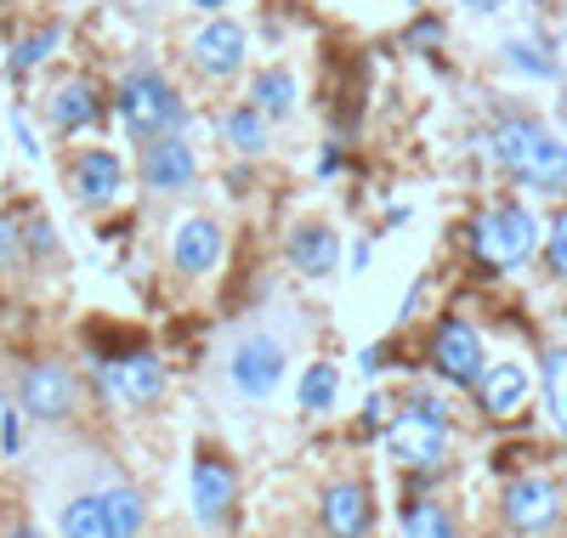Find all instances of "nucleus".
Wrapping results in <instances>:
<instances>
[{
  "label": "nucleus",
  "mask_w": 567,
  "mask_h": 538,
  "mask_svg": "<svg viewBox=\"0 0 567 538\" xmlns=\"http://www.w3.org/2000/svg\"><path fill=\"white\" fill-rule=\"evenodd\" d=\"M114 120H120L136 142H148V136H159V131H187V103H182V91H176L159 69L136 63V69H125L120 85H114Z\"/></svg>",
  "instance_id": "1"
},
{
  "label": "nucleus",
  "mask_w": 567,
  "mask_h": 538,
  "mask_svg": "<svg viewBox=\"0 0 567 538\" xmlns=\"http://www.w3.org/2000/svg\"><path fill=\"white\" fill-rule=\"evenodd\" d=\"M545 244V227L528 205H494L471 221V256L488 272H516Z\"/></svg>",
  "instance_id": "2"
},
{
  "label": "nucleus",
  "mask_w": 567,
  "mask_h": 538,
  "mask_svg": "<svg viewBox=\"0 0 567 538\" xmlns=\"http://www.w3.org/2000/svg\"><path fill=\"white\" fill-rule=\"evenodd\" d=\"M561 510H567V499H561V487L550 482V476H511L505 482V494H499V521L516 532V538H545V532H556L561 527Z\"/></svg>",
  "instance_id": "3"
},
{
  "label": "nucleus",
  "mask_w": 567,
  "mask_h": 538,
  "mask_svg": "<svg viewBox=\"0 0 567 538\" xmlns=\"http://www.w3.org/2000/svg\"><path fill=\"white\" fill-rule=\"evenodd\" d=\"M136 176L142 187L154 193V199H176V193H187L199 182V154H194V142H187L182 131H159L142 142V154H136Z\"/></svg>",
  "instance_id": "4"
},
{
  "label": "nucleus",
  "mask_w": 567,
  "mask_h": 538,
  "mask_svg": "<svg viewBox=\"0 0 567 538\" xmlns=\"http://www.w3.org/2000/svg\"><path fill=\"white\" fill-rule=\"evenodd\" d=\"M18 408L34 425H63L80 408V380L69 363H29L18 374Z\"/></svg>",
  "instance_id": "5"
},
{
  "label": "nucleus",
  "mask_w": 567,
  "mask_h": 538,
  "mask_svg": "<svg viewBox=\"0 0 567 538\" xmlns=\"http://www.w3.org/2000/svg\"><path fill=\"white\" fill-rule=\"evenodd\" d=\"M386 454L403 465V470H443L449 459V420H432L420 408H403L386 420Z\"/></svg>",
  "instance_id": "6"
},
{
  "label": "nucleus",
  "mask_w": 567,
  "mask_h": 538,
  "mask_svg": "<svg viewBox=\"0 0 567 538\" xmlns=\"http://www.w3.org/2000/svg\"><path fill=\"white\" fill-rule=\"evenodd\" d=\"M245 58H250V34L233 23V18H205L199 23V34L187 40V63H194V74L205 80V85H221V80H233L245 69Z\"/></svg>",
  "instance_id": "7"
},
{
  "label": "nucleus",
  "mask_w": 567,
  "mask_h": 538,
  "mask_svg": "<svg viewBox=\"0 0 567 538\" xmlns=\"http://www.w3.org/2000/svg\"><path fill=\"white\" fill-rule=\"evenodd\" d=\"M284 340L278 334H245L239 346H233V358H227V380H233V391L239 397H250V403H267L272 391H278V380H284Z\"/></svg>",
  "instance_id": "8"
},
{
  "label": "nucleus",
  "mask_w": 567,
  "mask_h": 538,
  "mask_svg": "<svg viewBox=\"0 0 567 538\" xmlns=\"http://www.w3.org/2000/svg\"><path fill=\"white\" fill-rule=\"evenodd\" d=\"M432 369H437V380H449V385H477V374L488 369V352H483L477 323L437 318V329H432Z\"/></svg>",
  "instance_id": "9"
},
{
  "label": "nucleus",
  "mask_w": 567,
  "mask_h": 538,
  "mask_svg": "<svg viewBox=\"0 0 567 538\" xmlns=\"http://www.w3.org/2000/svg\"><path fill=\"white\" fill-rule=\"evenodd\" d=\"M69 193L80 210H109L125 193V165L109 148H74L69 154Z\"/></svg>",
  "instance_id": "10"
},
{
  "label": "nucleus",
  "mask_w": 567,
  "mask_h": 538,
  "mask_svg": "<svg viewBox=\"0 0 567 538\" xmlns=\"http://www.w3.org/2000/svg\"><path fill=\"white\" fill-rule=\"evenodd\" d=\"M97 380H103V391L114 403H125V408H148V403H159L165 397V363L154 358V352H125V358H109L103 369H97Z\"/></svg>",
  "instance_id": "11"
},
{
  "label": "nucleus",
  "mask_w": 567,
  "mask_h": 538,
  "mask_svg": "<svg viewBox=\"0 0 567 538\" xmlns=\"http://www.w3.org/2000/svg\"><path fill=\"white\" fill-rule=\"evenodd\" d=\"M227 256V227L216 216H187L176 232H171V267L182 278H210Z\"/></svg>",
  "instance_id": "12"
},
{
  "label": "nucleus",
  "mask_w": 567,
  "mask_h": 538,
  "mask_svg": "<svg viewBox=\"0 0 567 538\" xmlns=\"http://www.w3.org/2000/svg\"><path fill=\"white\" fill-rule=\"evenodd\" d=\"M318 527H323V538H369V527H374L369 487L352 482V476L329 482L323 499H318Z\"/></svg>",
  "instance_id": "13"
},
{
  "label": "nucleus",
  "mask_w": 567,
  "mask_h": 538,
  "mask_svg": "<svg viewBox=\"0 0 567 538\" xmlns=\"http://www.w3.org/2000/svg\"><path fill=\"white\" fill-rule=\"evenodd\" d=\"M233 499H239V476H233V465L221 454H199L194 459V521L199 527L227 521Z\"/></svg>",
  "instance_id": "14"
},
{
  "label": "nucleus",
  "mask_w": 567,
  "mask_h": 538,
  "mask_svg": "<svg viewBox=\"0 0 567 538\" xmlns=\"http://www.w3.org/2000/svg\"><path fill=\"white\" fill-rule=\"evenodd\" d=\"M45 114H52V125H58L63 136L91 131V125L103 120V91H97V80H85V74L58 80V85H52V96H45Z\"/></svg>",
  "instance_id": "15"
},
{
  "label": "nucleus",
  "mask_w": 567,
  "mask_h": 538,
  "mask_svg": "<svg viewBox=\"0 0 567 538\" xmlns=\"http://www.w3.org/2000/svg\"><path fill=\"white\" fill-rule=\"evenodd\" d=\"M284 256H290V267L301 278H329L341 267V238L329 221H296L290 238H284Z\"/></svg>",
  "instance_id": "16"
},
{
  "label": "nucleus",
  "mask_w": 567,
  "mask_h": 538,
  "mask_svg": "<svg viewBox=\"0 0 567 538\" xmlns=\"http://www.w3.org/2000/svg\"><path fill=\"white\" fill-rule=\"evenodd\" d=\"M471 391H477L483 414L505 420V414H516V408L528 403V369H523V363H488Z\"/></svg>",
  "instance_id": "17"
},
{
  "label": "nucleus",
  "mask_w": 567,
  "mask_h": 538,
  "mask_svg": "<svg viewBox=\"0 0 567 538\" xmlns=\"http://www.w3.org/2000/svg\"><path fill=\"white\" fill-rule=\"evenodd\" d=\"M221 136L233 142V154H239V159H261L272 148V120L256 103H239V108L221 114Z\"/></svg>",
  "instance_id": "18"
},
{
  "label": "nucleus",
  "mask_w": 567,
  "mask_h": 538,
  "mask_svg": "<svg viewBox=\"0 0 567 538\" xmlns=\"http://www.w3.org/2000/svg\"><path fill=\"white\" fill-rule=\"evenodd\" d=\"M296 96H301L296 69L272 63V69H261V74L250 80V96H245V103H256L267 120H290V114H296Z\"/></svg>",
  "instance_id": "19"
},
{
  "label": "nucleus",
  "mask_w": 567,
  "mask_h": 538,
  "mask_svg": "<svg viewBox=\"0 0 567 538\" xmlns=\"http://www.w3.org/2000/svg\"><path fill=\"white\" fill-rule=\"evenodd\" d=\"M103 516H109V538H142V527H148V499H142V487L114 482L103 494Z\"/></svg>",
  "instance_id": "20"
},
{
  "label": "nucleus",
  "mask_w": 567,
  "mask_h": 538,
  "mask_svg": "<svg viewBox=\"0 0 567 538\" xmlns=\"http://www.w3.org/2000/svg\"><path fill=\"white\" fill-rule=\"evenodd\" d=\"M403 538H460V521L443 499H409L403 505Z\"/></svg>",
  "instance_id": "21"
},
{
  "label": "nucleus",
  "mask_w": 567,
  "mask_h": 538,
  "mask_svg": "<svg viewBox=\"0 0 567 538\" xmlns=\"http://www.w3.org/2000/svg\"><path fill=\"white\" fill-rule=\"evenodd\" d=\"M296 397H301V414H329L336 397H341V369L336 363H307Z\"/></svg>",
  "instance_id": "22"
},
{
  "label": "nucleus",
  "mask_w": 567,
  "mask_h": 538,
  "mask_svg": "<svg viewBox=\"0 0 567 538\" xmlns=\"http://www.w3.org/2000/svg\"><path fill=\"white\" fill-rule=\"evenodd\" d=\"M58 40H63V23H40L34 34H23V40L12 45V58H7V74H12V80H29L45 58L58 52Z\"/></svg>",
  "instance_id": "23"
},
{
  "label": "nucleus",
  "mask_w": 567,
  "mask_h": 538,
  "mask_svg": "<svg viewBox=\"0 0 567 538\" xmlns=\"http://www.w3.org/2000/svg\"><path fill=\"white\" fill-rule=\"evenodd\" d=\"M63 538H109V516H103V494H74L58 516Z\"/></svg>",
  "instance_id": "24"
},
{
  "label": "nucleus",
  "mask_w": 567,
  "mask_h": 538,
  "mask_svg": "<svg viewBox=\"0 0 567 538\" xmlns=\"http://www.w3.org/2000/svg\"><path fill=\"white\" fill-rule=\"evenodd\" d=\"M505 63L534 80H556V58H545V45H534V40H505Z\"/></svg>",
  "instance_id": "25"
},
{
  "label": "nucleus",
  "mask_w": 567,
  "mask_h": 538,
  "mask_svg": "<svg viewBox=\"0 0 567 538\" xmlns=\"http://www.w3.org/2000/svg\"><path fill=\"white\" fill-rule=\"evenodd\" d=\"M545 397H550V414L567 436V352H550L545 358Z\"/></svg>",
  "instance_id": "26"
},
{
  "label": "nucleus",
  "mask_w": 567,
  "mask_h": 538,
  "mask_svg": "<svg viewBox=\"0 0 567 538\" xmlns=\"http://www.w3.org/2000/svg\"><path fill=\"white\" fill-rule=\"evenodd\" d=\"M545 267H550V278L567 283V210H556L545 227Z\"/></svg>",
  "instance_id": "27"
},
{
  "label": "nucleus",
  "mask_w": 567,
  "mask_h": 538,
  "mask_svg": "<svg viewBox=\"0 0 567 538\" xmlns=\"http://www.w3.org/2000/svg\"><path fill=\"white\" fill-rule=\"evenodd\" d=\"M23 256H29L23 221H18V216H0V267H18Z\"/></svg>",
  "instance_id": "28"
},
{
  "label": "nucleus",
  "mask_w": 567,
  "mask_h": 538,
  "mask_svg": "<svg viewBox=\"0 0 567 538\" xmlns=\"http://www.w3.org/2000/svg\"><path fill=\"white\" fill-rule=\"evenodd\" d=\"M0 454H7V459L23 454V408H18V403L0 408Z\"/></svg>",
  "instance_id": "29"
},
{
  "label": "nucleus",
  "mask_w": 567,
  "mask_h": 538,
  "mask_svg": "<svg viewBox=\"0 0 567 538\" xmlns=\"http://www.w3.org/2000/svg\"><path fill=\"white\" fill-rule=\"evenodd\" d=\"M23 238H29V256H58V232H52V221H29Z\"/></svg>",
  "instance_id": "30"
},
{
  "label": "nucleus",
  "mask_w": 567,
  "mask_h": 538,
  "mask_svg": "<svg viewBox=\"0 0 567 538\" xmlns=\"http://www.w3.org/2000/svg\"><path fill=\"white\" fill-rule=\"evenodd\" d=\"M437 40H443V18H414L409 34H403V45H414V52L420 45H437Z\"/></svg>",
  "instance_id": "31"
},
{
  "label": "nucleus",
  "mask_w": 567,
  "mask_h": 538,
  "mask_svg": "<svg viewBox=\"0 0 567 538\" xmlns=\"http://www.w3.org/2000/svg\"><path fill=\"white\" fill-rule=\"evenodd\" d=\"M12 136H18V154H23V159H40V142H34V131H29V114H23V108H12Z\"/></svg>",
  "instance_id": "32"
},
{
  "label": "nucleus",
  "mask_w": 567,
  "mask_h": 538,
  "mask_svg": "<svg viewBox=\"0 0 567 538\" xmlns=\"http://www.w3.org/2000/svg\"><path fill=\"white\" fill-rule=\"evenodd\" d=\"M409 408L432 414V420H449V403H443V397H432V391H409Z\"/></svg>",
  "instance_id": "33"
},
{
  "label": "nucleus",
  "mask_w": 567,
  "mask_h": 538,
  "mask_svg": "<svg viewBox=\"0 0 567 538\" xmlns=\"http://www.w3.org/2000/svg\"><path fill=\"white\" fill-rule=\"evenodd\" d=\"M363 425L369 431H386V397H369L363 403Z\"/></svg>",
  "instance_id": "34"
},
{
  "label": "nucleus",
  "mask_w": 567,
  "mask_h": 538,
  "mask_svg": "<svg viewBox=\"0 0 567 538\" xmlns=\"http://www.w3.org/2000/svg\"><path fill=\"white\" fill-rule=\"evenodd\" d=\"M341 170V148H323L318 154V176H336Z\"/></svg>",
  "instance_id": "35"
},
{
  "label": "nucleus",
  "mask_w": 567,
  "mask_h": 538,
  "mask_svg": "<svg viewBox=\"0 0 567 538\" xmlns=\"http://www.w3.org/2000/svg\"><path fill=\"white\" fill-rule=\"evenodd\" d=\"M358 363H363V374H381V363H386V352H381V346H369V352H363Z\"/></svg>",
  "instance_id": "36"
},
{
  "label": "nucleus",
  "mask_w": 567,
  "mask_h": 538,
  "mask_svg": "<svg viewBox=\"0 0 567 538\" xmlns=\"http://www.w3.org/2000/svg\"><path fill=\"white\" fill-rule=\"evenodd\" d=\"M460 7H471V12H499L505 0H460Z\"/></svg>",
  "instance_id": "37"
},
{
  "label": "nucleus",
  "mask_w": 567,
  "mask_h": 538,
  "mask_svg": "<svg viewBox=\"0 0 567 538\" xmlns=\"http://www.w3.org/2000/svg\"><path fill=\"white\" fill-rule=\"evenodd\" d=\"M7 538H45V532H40V527H34V521H18V527H12V532H7Z\"/></svg>",
  "instance_id": "38"
},
{
  "label": "nucleus",
  "mask_w": 567,
  "mask_h": 538,
  "mask_svg": "<svg viewBox=\"0 0 567 538\" xmlns=\"http://www.w3.org/2000/svg\"><path fill=\"white\" fill-rule=\"evenodd\" d=\"M194 7H199V12H205V18H216V12H221V7H227V0H194Z\"/></svg>",
  "instance_id": "39"
}]
</instances>
